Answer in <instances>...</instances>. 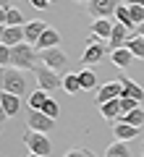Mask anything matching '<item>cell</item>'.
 I'll return each mask as SVG.
<instances>
[{"label":"cell","instance_id":"obj_14","mask_svg":"<svg viewBox=\"0 0 144 157\" xmlns=\"http://www.w3.org/2000/svg\"><path fill=\"white\" fill-rule=\"evenodd\" d=\"M113 134H115V139H121V141H131V139L139 136V126H131V123H126V121H118L115 128H113Z\"/></svg>","mask_w":144,"mask_h":157},{"label":"cell","instance_id":"obj_33","mask_svg":"<svg viewBox=\"0 0 144 157\" xmlns=\"http://www.w3.org/2000/svg\"><path fill=\"white\" fill-rule=\"evenodd\" d=\"M32 6L37 8V11H45V8L50 6V0H32Z\"/></svg>","mask_w":144,"mask_h":157},{"label":"cell","instance_id":"obj_36","mask_svg":"<svg viewBox=\"0 0 144 157\" xmlns=\"http://www.w3.org/2000/svg\"><path fill=\"white\" fill-rule=\"evenodd\" d=\"M126 6H134V3H139V6H144V0H123Z\"/></svg>","mask_w":144,"mask_h":157},{"label":"cell","instance_id":"obj_25","mask_svg":"<svg viewBox=\"0 0 144 157\" xmlns=\"http://www.w3.org/2000/svg\"><path fill=\"white\" fill-rule=\"evenodd\" d=\"M79 81H81V89H94V86H97V76H94V71H89V68H84V71L79 73Z\"/></svg>","mask_w":144,"mask_h":157},{"label":"cell","instance_id":"obj_31","mask_svg":"<svg viewBox=\"0 0 144 157\" xmlns=\"http://www.w3.org/2000/svg\"><path fill=\"white\" fill-rule=\"evenodd\" d=\"M121 107H123V113H131L134 107H139V102L131 100V97H121Z\"/></svg>","mask_w":144,"mask_h":157},{"label":"cell","instance_id":"obj_9","mask_svg":"<svg viewBox=\"0 0 144 157\" xmlns=\"http://www.w3.org/2000/svg\"><path fill=\"white\" fill-rule=\"evenodd\" d=\"M105 42H97V45H87V50L81 52V66H94V63H100L102 55H105Z\"/></svg>","mask_w":144,"mask_h":157},{"label":"cell","instance_id":"obj_29","mask_svg":"<svg viewBox=\"0 0 144 157\" xmlns=\"http://www.w3.org/2000/svg\"><path fill=\"white\" fill-rule=\"evenodd\" d=\"M128 11H131V18H134V24H142L144 21V6H139V3H134V6H128Z\"/></svg>","mask_w":144,"mask_h":157},{"label":"cell","instance_id":"obj_18","mask_svg":"<svg viewBox=\"0 0 144 157\" xmlns=\"http://www.w3.org/2000/svg\"><path fill=\"white\" fill-rule=\"evenodd\" d=\"M0 42H3V45H8V47L24 42V26H8V24H6V34H3V39H0Z\"/></svg>","mask_w":144,"mask_h":157},{"label":"cell","instance_id":"obj_37","mask_svg":"<svg viewBox=\"0 0 144 157\" xmlns=\"http://www.w3.org/2000/svg\"><path fill=\"white\" fill-rule=\"evenodd\" d=\"M6 118H8V113L3 110V105H0V123H3V121H6Z\"/></svg>","mask_w":144,"mask_h":157},{"label":"cell","instance_id":"obj_38","mask_svg":"<svg viewBox=\"0 0 144 157\" xmlns=\"http://www.w3.org/2000/svg\"><path fill=\"white\" fill-rule=\"evenodd\" d=\"M0 8H11V0H0Z\"/></svg>","mask_w":144,"mask_h":157},{"label":"cell","instance_id":"obj_11","mask_svg":"<svg viewBox=\"0 0 144 157\" xmlns=\"http://www.w3.org/2000/svg\"><path fill=\"white\" fill-rule=\"evenodd\" d=\"M121 84H123V94L121 97H131V100H136L139 105L144 102V89L134 81V78H128V76H121Z\"/></svg>","mask_w":144,"mask_h":157},{"label":"cell","instance_id":"obj_39","mask_svg":"<svg viewBox=\"0 0 144 157\" xmlns=\"http://www.w3.org/2000/svg\"><path fill=\"white\" fill-rule=\"evenodd\" d=\"M136 29H139V34H142V37H144V21H142V24H139V26H136Z\"/></svg>","mask_w":144,"mask_h":157},{"label":"cell","instance_id":"obj_21","mask_svg":"<svg viewBox=\"0 0 144 157\" xmlns=\"http://www.w3.org/2000/svg\"><path fill=\"white\" fill-rule=\"evenodd\" d=\"M113 18H115L118 24H123V26H128V29H134V26H136V24H134V18H131V11H128V6H126V3H121V6L115 8V16H113Z\"/></svg>","mask_w":144,"mask_h":157},{"label":"cell","instance_id":"obj_12","mask_svg":"<svg viewBox=\"0 0 144 157\" xmlns=\"http://www.w3.org/2000/svg\"><path fill=\"white\" fill-rule=\"evenodd\" d=\"M45 29H47V24L39 21V18H34V21H29L26 26H24V39H26L29 45H37V39L42 37Z\"/></svg>","mask_w":144,"mask_h":157},{"label":"cell","instance_id":"obj_45","mask_svg":"<svg viewBox=\"0 0 144 157\" xmlns=\"http://www.w3.org/2000/svg\"><path fill=\"white\" fill-rule=\"evenodd\" d=\"M50 3H55V0H50Z\"/></svg>","mask_w":144,"mask_h":157},{"label":"cell","instance_id":"obj_8","mask_svg":"<svg viewBox=\"0 0 144 157\" xmlns=\"http://www.w3.org/2000/svg\"><path fill=\"white\" fill-rule=\"evenodd\" d=\"M128 34H131V29L115 21L113 34H110V39H107V47H105V50H107V52H115L118 47H123V45H126V39H128Z\"/></svg>","mask_w":144,"mask_h":157},{"label":"cell","instance_id":"obj_13","mask_svg":"<svg viewBox=\"0 0 144 157\" xmlns=\"http://www.w3.org/2000/svg\"><path fill=\"white\" fill-rule=\"evenodd\" d=\"M100 113H102V118H105V121H118V118L123 115L121 97H118V100H107V102H102V105H100Z\"/></svg>","mask_w":144,"mask_h":157},{"label":"cell","instance_id":"obj_10","mask_svg":"<svg viewBox=\"0 0 144 157\" xmlns=\"http://www.w3.org/2000/svg\"><path fill=\"white\" fill-rule=\"evenodd\" d=\"M123 94V84H121V78L118 81H107V84L100 86V92H97V102H107V100H118V97Z\"/></svg>","mask_w":144,"mask_h":157},{"label":"cell","instance_id":"obj_35","mask_svg":"<svg viewBox=\"0 0 144 157\" xmlns=\"http://www.w3.org/2000/svg\"><path fill=\"white\" fill-rule=\"evenodd\" d=\"M6 13H8V8H0V24H6Z\"/></svg>","mask_w":144,"mask_h":157},{"label":"cell","instance_id":"obj_23","mask_svg":"<svg viewBox=\"0 0 144 157\" xmlns=\"http://www.w3.org/2000/svg\"><path fill=\"white\" fill-rule=\"evenodd\" d=\"M118 121H126V123H131V126H144V110L142 107H134L131 113H123Z\"/></svg>","mask_w":144,"mask_h":157},{"label":"cell","instance_id":"obj_42","mask_svg":"<svg viewBox=\"0 0 144 157\" xmlns=\"http://www.w3.org/2000/svg\"><path fill=\"white\" fill-rule=\"evenodd\" d=\"M142 157H144V141H142Z\"/></svg>","mask_w":144,"mask_h":157},{"label":"cell","instance_id":"obj_43","mask_svg":"<svg viewBox=\"0 0 144 157\" xmlns=\"http://www.w3.org/2000/svg\"><path fill=\"white\" fill-rule=\"evenodd\" d=\"M79 3H89V0H79Z\"/></svg>","mask_w":144,"mask_h":157},{"label":"cell","instance_id":"obj_2","mask_svg":"<svg viewBox=\"0 0 144 157\" xmlns=\"http://www.w3.org/2000/svg\"><path fill=\"white\" fill-rule=\"evenodd\" d=\"M32 71H34V76H37V84H39V89H45V92H53V89H60V86H63V78L58 76V71L47 68L45 63H42V66H34Z\"/></svg>","mask_w":144,"mask_h":157},{"label":"cell","instance_id":"obj_20","mask_svg":"<svg viewBox=\"0 0 144 157\" xmlns=\"http://www.w3.org/2000/svg\"><path fill=\"white\" fill-rule=\"evenodd\" d=\"M126 47L134 52V58H142V60H144V37H142V34H128Z\"/></svg>","mask_w":144,"mask_h":157},{"label":"cell","instance_id":"obj_19","mask_svg":"<svg viewBox=\"0 0 144 157\" xmlns=\"http://www.w3.org/2000/svg\"><path fill=\"white\" fill-rule=\"evenodd\" d=\"M110 58H113V63H115L118 68H128V66H131V60H134V52L123 45V47H118L115 52H110Z\"/></svg>","mask_w":144,"mask_h":157},{"label":"cell","instance_id":"obj_15","mask_svg":"<svg viewBox=\"0 0 144 157\" xmlns=\"http://www.w3.org/2000/svg\"><path fill=\"white\" fill-rule=\"evenodd\" d=\"M58 45H60V34H58L53 26H47V29L42 32V37L37 39V45H34V47H39V50H47V47H58Z\"/></svg>","mask_w":144,"mask_h":157},{"label":"cell","instance_id":"obj_1","mask_svg":"<svg viewBox=\"0 0 144 157\" xmlns=\"http://www.w3.org/2000/svg\"><path fill=\"white\" fill-rule=\"evenodd\" d=\"M11 66L13 68H34L37 66V50L34 45H29L26 39L11 47Z\"/></svg>","mask_w":144,"mask_h":157},{"label":"cell","instance_id":"obj_16","mask_svg":"<svg viewBox=\"0 0 144 157\" xmlns=\"http://www.w3.org/2000/svg\"><path fill=\"white\" fill-rule=\"evenodd\" d=\"M0 105H3V110L8 113V118H13L18 113V107H21V97L11 94V92H3V94H0Z\"/></svg>","mask_w":144,"mask_h":157},{"label":"cell","instance_id":"obj_4","mask_svg":"<svg viewBox=\"0 0 144 157\" xmlns=\"http://www.w3.org/2000/svg\"><path fill=\"white\" fill-rule=\"evenodd\" d=\"M39 60H42L47 68H53V71H60V68L68 66V58L63 55L60 47H47V50H39Z\"/></svg>","mask_w":144,"mask_h":157},{"label":"cell","instance_id":"obj_41","mask_svg":"<svg viewBox=\"0 0 144 157\" xmlns=\"http://www.w3.org/2000/svg\"><path fill=\"white\" fill-rule=\"evenodd\" d=\"M26 157H45V155H37V152H29Z\"/></svg>","mask_w":144,"mask_h":157},{"label":"cell","instance_id":"obj_27","mask_svg":"<svg viewBox=\"0 0 144 157\" xmlns=\"http://www.w3.org/2000/svg\"><path fill=\"white\" fill-rule=\"evenodd\" d=\"M6 24H8V26H24V16L16 11V8H8V13H6Z\"/></svg>","mask_w":144,"mask_h":157},{"label":"cell","instance_id":"obj_26","mask_svg":"<svg viewBox=\"0 0 144 157\" xmlns=\"http://www.w3.org/2000/svg\"><path fill=\"white\" fill-rule=\"evenodd\" d=\"M45 100H47V92H45V89H37L32 97H29V107H34V110H42Z\"/></svg>","mask_w":144,"mask_h":157},{"label":"cell","instance_id":"obj_17","mask_svg":"<svg viewBox=\"0 0 144 157\" xmlns=\"http://www.w3.org/2000/svg\"><path fill=\"white\" fill-rule=\"evenodd\" d=\"M113 26H115V24H113L110 18H94V24H92V34H97L100 39H110Z\"/></svg>","mask_w":144,"mask_h":157},{"label":"cell","instance_id":"obj_40","mask_svg":"<svg viewBox=\"0 0 144 157\" xmlns=\"http://www.w3.org/2000/svg\"><path fill=\"white\" fill-rule=\"evenodd\" d=\"M3 34H6V24H0V39H3Z\"/></svg>","mask_w":144,"mask_h":157},{"label":"cell","instance_id":"obj_7","mask_svg":"<svg viewBox=\"0 0 144 157\" xmlns=\"http://www.w3.org/2000/svg\"><path fill=\"white\" fill-rule=\"evenodd\" d=\"M6 92L11 94H26V76L21 73V68H11L6 71Z\"/></svg>","mask_w":144,"mask_h":157},{"label":"cell","instance_id":"obj_5","mask_svg":"<svg viewBox=\"0 0 144 157\" xmlns=\"http://www.w3.org/2000/svg\"><path fill=\"white\" fill-rule=\"evenodd\" d=\"M121 3L123 0H89V13L94 18H113Z\"/></svg>","mask_w":144,"mask_h":157},{"label":"cell","instance_id":"obj_30","mask_svg":"<svg viewBox=\"0 0 144 157\" xmlns=\"http://www.w3.org/2000/svg\"><path fill=\"white\" fill-rule=\"evenodd\" d=\"M0 66H3V68L11 66V47H8V45H0Z\"/></svg>","mask_w":144,"mask_h":157},{"label":"cell","instance_id":"obj_32","mask_svg":"<svg viewBox=\"0 0 144 157\" xmlns=\"http://www.w3.org/2000/svg\"><path fill=\"white\" fill-rule=\"evenodd\" d=\"M63 157H89V152L87 149H71V152H66Z\"/></svg>","mask_w":144,"mask_h":157},{"label":"cell","instance_id":"obj_3","mask_svg":"<svg viewBox=\"0 0 144 157\" xmlns=\"http://www.w3.org/2000/svg\"><path fill=\"white\" fill-rule=\"evenodd\" d=\"M24 144L29 147V152H37V155H45V157H50V139H47V134H42V131H26L24 134Z\"/></svg>","mask_w":144,"mask_h":157},{"label":"cell","instance_id":"obj_6","mask_svg":"<svg viewBox=\"0 0 144 157\" xmlns=\"http://www.w3.org/2000/svg\"><path fill=\"white\" fill-rule=\"evenodd\" d=\"M26 123H29V128H34V131H53L55 128V118H50L47 113H42V110H29V115H26Z\"/></svg>","mask_w":144,"mask_h":157},{"label":"cell","instance_id":"obj_44","mask_svg":"<svg viewBox=\"0 0 144 157\" xmlns=\"http://www.w3.org/2000/svg\"><path fill=\"white\" fill-rule=\"evenodd\" d=\"M89 157H94V155H92V152H89Z\"/></svg>","mask_w":144,"mask_h":157},{"label":"cell","instance_id":"obj_34","mask_svg":"<svg viewBox=\"0 0 144 157\" xmlns=\"http://www.w3.org/2000/svg\"><path fill=\"white\" fill-rule=\"evenodd\" d=\"M6 92V71H3V66H0V94Z\"/></svg>","mask_w":144,"mask_h":157},{"label":"cell","instance_id":"obj_24","mask_svg":"<svg viewBox=\"0 0 144 157\" xmlns=\"http://www.w3.org/2000/svg\"><path fill=\"white\" fill-rule=\"evenodd\" d=\"M63 92H68V94H76V92H81V81H79V73H68V76L63 78Z\"/></svg>","mask_w":144,"mask_h":157},{"label":"cell","instance_id":"obj_22","mask_svg":"<svg viewBox=\"0 0 144 157\" xmlns=\"http://www.w3.org/2000/svg\"><path fill=\"white\" fill-rule=\"evenodd\" d=\"M105 157H131V152H128V147H126V141H113L110 147L105 149Z\"/></svg>","mask_w":144,"mask_h":157},{"label":"cell","instance_id":"obj_28","mask_svg":"<svg viewBox=\"0 0 144 157\" xmlns=\"http://www.w3.org/2000/svg\"><path fill=\"white\" fill-rule=\"evenodd\" d=\"M42 113H47L50 118H58V113H60V107H58V102L53 100V97H47V100H45V105H42Z\"/></svg>","mask_w":144,"mask_h":157}]
</instances>
